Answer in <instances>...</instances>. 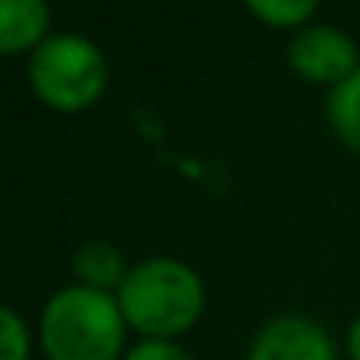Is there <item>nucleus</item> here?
<instances>
[{
  "mask_svg": "<svg viewBox=\"0 0 360 360\" xmlns=\"http://www.w3.org/2000/svg\"><path fill=\"white\" fill-rule=\"evenodd\" d=\"M36 96L64 113L92 106L106 89V57L82 36H53L29 60Z\"/></svg>",
  "mask_w": 360,
  "mask_h": 360,
  "instance_id": "nucleus-3",
  "label": "nucleus"
},
{
  "mask_svg": "<svg viewBox=\"0 0 360 360\" xmlns=\"http://www.w3.org/2000/svg\"><path fill=\"white\" fill-rule=\"evenodd\" d=\"M117 304L124 311V321L138 332L162 339L176 335L198 321L205 307V290L195 269L173 258H148L134 265L117 290Z\"/></svg>",
  "mask_w": 360,
  "mask_h": 360,
  "instance_id": "nucleus-1",
  "label": "nucleus"
},
{
  "mask_svg": "<svg viewBox=\"0 0 360 360\" xmlns=\"http://www.w3.org/2000/svg\"><path fill=\"white\" fill-rule=\"evenodd\" d=\"M39 335L50 360H117L124 346V311L103 290L68 286L50 297Z\"/></svg>",
  "mask_w": 360,
  "mask_h": 360,
  "instance_id": "nucleus-2",
  "label": "nucleus"
},
{
  "mask_svg": "<svg viewBox=\"0 0 360 360\" xmlns=\"http://www.w3.org/2000/svg\"><path fill=\"white\" fill-rule=\"evenodd\" d=\"M127 272L131 269H124V255L113 244L92 240V244H85V248L75 251V276L89 290H103V293H110L113 286L120 290L124 279H127Z\"/></svg>",
  "mask_w": 360,
  "mask_h": 360,
  "instance_id": "nucleus-7",
  "label": "nucleus"
},
{
  "mask_svg": "<svg viewBox=\"0 0 360 360\" xmlns=\"http://www.w3.org/2000/svg\"><path fill=\"white\" fill-rule=\"evenodd\" d=\"M349 356L360 360V318L349 325Z\"/></svg>",
  "mask_w": 360,
  "mask_h": 360,
  "instance_id": "nucleus-12",
  "label": "nucleus"
},
{
  "mask_svg": "<svg viewBox=\"0 0 360 360\" xmlns=\"http://www.w3.org/2000/svg\"><path fill=\"white\" fill-rule=\"evenodd\" d=\"M50 29V8L43 0H4L0 4V50L18 53L39 43Z\"/></svg>",
  "mask_w": 360,
  "mask_h": 360,
  "instance_id": "nucleus-6",
  "label": "nucleus"
},
{
  "mask_svg": "<svg viewBox=\"0 0 360 360\" xmlns=\"http://www.w3.org/2000/svg\"><path fill=\"white\" fill-rule=\"evenodd\" d=\"M0 360H29V332L11 307H0Z\"/></svg>",
  "mask_w": 360,
  "mask_h": 360,
  "instance_id": "nucleus-10",
  "label": "nucleus"
},
{
  "mask_svg": "<svg viewBox=\"0 0 360 360\" xmlns=\"http://www.w3.org/2000/svg\"><path fill=\"white\" fill-rule=\"evenodd\" d=\"M124 360H191V356L180 349L176 342H166V339H145V342H138Z\"/></svg>",
  "mask_w": 360,
  "mask_h": 360,
  "instance_id": "nucleus-11",
  "label": "nucleus"
},
{
  "mask_svg": "<svg viewBox=\"0 0 360 360\" xmlns=\"http://www.w3.org/2000/svg\"><path fill=\"white\" fill-rule=\"evenodd\" d=\"M290 68L307 82L335 89L360 68V53L356 43L335 25H307L290 43Z\"/></svg>",
  "mask_w": 360,
  "mask_h": 360,
  "instance_id": "nucleus-4",
  "label": "nucleus"
},
{
  "mask_svg": "<svg viewBox=\"0 0 360 360\" xmlns=\"http://www.w3.org/2000/svg\"><path fill=\"white\" fill-rule=\"evenodd\" d=\"M248 11L276 29H293L314 15V0H251Z\"/></svg>",
  "mask_w": 360,
  "mask_h": 360,
  "instance_id": "nucleus-9",
  "label": "nucleus"
},
{
  "mask_svg": "<svg viewBox=\"0 0 360 360\" xmlns=\"http://www.w3.org/2000/svg\"><path fill=\"white\" fill-rule=\"evenodd\" d=\"M251 360H335V353H332V339L318 321L286 314L269 321L258 332L251 346Z\"/></svg>",
  "mask_w": 360,
  "mask_h": 360,
  "instance_id": "nucleus-5",
  "label": "nucleus"
},
{
  "mask_svg": "<svg viewBox=\"0 0 360 360\" xmlns=\"http://www.w3.org/2000/svg\"><path fill=\"white\" fill-rule=\"evenodd\" d=\"M325 113H328V124L339 134V141H346L353 152H360V68L346 82L328 89Z\"/></svg>",
  "mask_w": 360,
  "mask_h": 360,
  "instance_id": "nucleus-8",
  "label": "nucleus"
}]
</instances>
